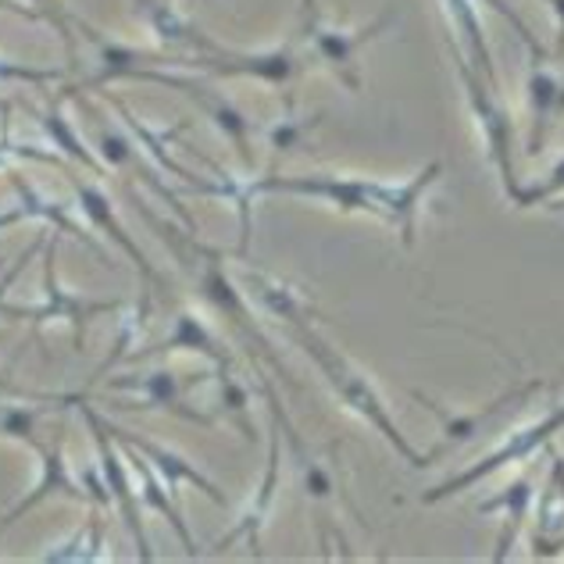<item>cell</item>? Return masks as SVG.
<instances>
[{
  "label": "cell",
  "instance_id": "26",
  "mask_svg": "<svg viewBox=\"0 0 564 564\" xmlns=\"http://www.w3.org/2000/svg\"><path fill=\"white\" fill-rule=\"evenodd\" d=\"M57 408V404H47ZM47 408H36V404H8L0 400V440H14V443H25L29 451H40V414Z\"/></svg>",
  "mask_w": 564,
  "mask_h": 564
},
{
  "label": "cell",
  "instance_id": "1",
  "mask_svg": "<svg viewBox=\"0 0 564 564\" xmlns=\"http://www.w3.org/2000/svg\"><path fill=\"white\" fill-rule=\"evenodd\" d=\"M443 161H429L422 172H414L404 183H382L368 180V175H333V172H311V175H279L269 172L261 180L247 183L250 197H264V193H282V197H301L329 204L344 215H368L390 226L400 243L408 250L419 243V218L429 189L440 183Z\"/></svg>",
  "mask_w": 564,
  "mask_h": 564
},
{
  "label": "cell",
  "instance_id": "14",
  "mask_svg": "<svg viewBox=\"0 0 564 564\" xmlns=\"http://www.w3.org/2000/svg\"><path fill=\"white\" fill-rule=\"evenodd\" d=\"M104 425H108V433L122 443V447H129L132 454H140V457H147L151 462V468H158V475L165 479V486L175 494V486L180 482H189V486H197L200 494L212 500V503H218V508H226V494L207 479V475L197 468V465H189L183 454H175V451H169L165 443H158V440H147V436H137L132 429H122V425H111L108 419H104Z\"/></svg>",
  "mask_w": 564,
  "mask_h": 564
},
{
  "label": "cell",
  "instance_id": "32",
  "mask_svg": "<svg viewBox=\"0 0 564 564\" xmlns=\"http://www.w3.org/2000/svg\"><path fill=\"white\" fill-rule=\"evenodd\" d=\"M29 8H36L40 11V19H47L57 33H62V40H65V47H68V54L76 57V36H72V14L65 11V4L62 0H29Z\"/></svg>",
  "mask_w": 564,
  "mask_h": 564
},
{
  "label": "cell",
  "instance_id": "16",
  "mask_svg": "<svg viewBox=\"0 0 564 564\" xmlns=\"http://www.w3.org/2000/svg\"><path fill=\"white\" fill-rule=\"evenodd\" d=\"M180 350H186V354H200L204 361H212L215 372H226V368H232L226 347H221L218 339H215V333L207 329V325H204L197 315H189V311H183V315H175L172 333H169L165 339H161V344L147 347V350H129V354H126V361H129V365H140V361H147V358H161V354H180Z\"/></svg>",
  "mask_w": 564,
  "mask_h": 564
},
{
  "label": "cell",
  "instance_id": "6",
  "mask_svg": "<svg viewBox=\"0 0 564 564\" xmlns=\"http://www.w3.org/2000/svg\"><path fill=\"white\" fill-rule=\"evenodd\" d=\"M540 390H543V382H540V379H529V382L511 386V390H503L497 400H489V404L471 408V411H451V408L436 404L433 397H425L422 390H411V397L419 400V404H422L425 411H433V414H436V422H440V436H443V443H440V451L425 454V457H429V465H433L443 451H454V447H462V443H471V440L486 436L497 422H503V419H508V414H514L518 408H525L529 400H532V393H540Z\"/></svg>",
  "mask_w": 564,
  "mask_h": 564
},
{
  "label": "cell",
  "instance_id": "29",
  "mask_svg": "<svg viewBox=\"0 0 564 564\" xmlns=\"http://www.w3.org/2000/svg\"><path fill=\"white\" fill-rule=\"evenodd\" d=\"M65 72L62 68H36L25 62H11V57H0V83H25V86H51L62 83Z\"/></svg>",
  "mask_w": 564,
  "mask_h": 564
},
{
  "label": "cell",
  "instance_id": "15",
  "mask_svg": "<svg viewBox=\"0 0 564 564\" xmlns=\"http://www.w3.org/2000/svg\"><path fill=\"white\" fill-rule=\"evenodd\" d=\"M279 471H282V429L279 422L272 419V433H269V462H264V479L258 486L254 494V503L247 508V514L240 518V522L232 525V532H226V536L218 540L215 551H229V546L236 540H243L250 546V554L261 557V529L269 525L272 518V508H275V497H279Z\"/></svg>",
  "mask_w": 564,
  "mask_h": 564
},
{
  "label": "cell",
  "instance_id": "3",
  "mask_svg": "<svg viewBox=\"0 0 564 564\" xmlns=\"http://www.w3.org/2000/svg\"><path fill=\"white\" fill-rule=\"evenodd\" d=\"M451 62L457 79H462V90L468 100V111L479 126L482 140H486V154H489V165L497 169L500 175V186H503V197L511 204H518V193H522V183H518V172H514V118L511 111L503 108L500 100V86H494L489 79H482V72H475L471 62L462 54L457 43H451Z\"/></svg>",
  "mask_w": 564,
  "mask_h": 564
},
{
  "label": "cell",
  "instance_id": "27",
  "mask_svg": "<svg viewBox=\"0 0 564 564\" xmlns=\"http://www.w3.org/2000/svg\"><path fill=\"white\" fill-rule=\"evenodd\" d=\"M104 518L100 511L90 514V522H86L76 536H72L68 543H62L57 551L51 554H43V561L47 564H65V561H100L104 557Z\"/></svg>",
  "mask_w": 564,
  "mask_h": 564
},
{
  "label": "cell",
  "instance_id": "19",
  "mask_svg": "<svg viewBox=\"0 0 564 564\" xmlns=\"http://www.w3.org/2000/svg\"><path fill=\"white\" fill-rule=\"evenodd\" d=\"M543 451L551 454V479H546V489L540 494L532 557H557L564 546V457L554 451V443H546Z\"/></svg>",
  "mask_w": 564,
  "mask_h": 564
},
{
  "label": "cell",
  "instance_id": "34",
  "mask_svg": "<svg viewBox=\"0 0 564 564\" xmlns=\"http://www.w3.org/2000/svg\"><path fill=\"white\" fill-rule=\"evenodd\" d=\"M100 158H104V165H111V169H126L132 158H137V151H132V143L126 137H118V132L111 129H100Z\"/></svg>",
  "mask_w": 564,
  "mask_h": 564
},
{
  "label": "cell",
  "instance_id": "5",
  "mask_svg": "<svg viewBox=\"0 0 564 564\" xmlns=\"http://www.w3.org/2000/svg\"><path fill=\"white\" fill-rule=\"evenodd\" d=\"M557 433H564V400H561V404H551V408H546L543 419H536V422H529V425H522V429H514V433H508V440H503L497 451H489V454L482 457V462H475V465L462 468L457 475H451V479H443L440 486L425 489V494H422V503H440V500H447V497H454V494H465V489L479 486V482L489 479L494 471L529 462V457H532V454H540V451L546 447V443H554Z\"/></svg>",
  "mask_w": 564,
  "mask_h": 564
},
{
  "label": "cell",
  "instance_id": "22",
  "mask_svg": "<svg viewBox=\"0 0 564 564\" xmlns=\"http://www.w3.org/2000/svg\"><path fill=\"white\" fill-rule=\"evenodd\" d=\"M11 186H14V193H19V200L29 207V218L33 221H47V226H54L57 232H68V236H76V240L86 247V250H94V254L100 258V264H111L108 261V254L97 247V240L90 232H86L76 218L68 215V204H57V200H51V197H43V193H36V186L25 180V175H19V172H11Z\"/></svg>",
  "mask_w": 564,
  "mask_h": 564
},
{
  "label": "cell",
  "instance_id": "37",
  "mask_svg": "<svg viewBox=\"0 0 564 564\" xmlns=\"http://www.w3.org/2000/svg\"><path fill=\"white\" fill-rule=\"evenodd\" d=\"M557 19V43H554V62H564V0H546Z\"/></svg>",
  "mask_w": 564,
  "mask_h": 564
},
{
  "label": "cell",
  "instance_id": "36",
  "mask_svg": "<svg viewBox=\"0 0 564 564\" xmlns=\"http://www.w3.org/2000/svg\"><path fill=\"white\" fill-rule=\"evenodd\" d=\"M307 132V122H296V118H282V122L272 129V147H275V154H290L296 143H301V137Z\"/></svg>",
  "mask_w": 564,
  "mask_h": 564
},
{
  "label": "cell",
  "instance_id": "40",
  "mask_svg": "<svg viewBox=\"0 0 564 564\" xmlns=\"http://www.w3.org/2000/svg\"><path fill=\"white\" fill-rule=\"evenodd\" d=\"M0 269H4V261H0Z\"/></svg>",
  "mask_w": 564,
  "mask_h": 564
},
{
  "label": "cell",
  "instance_id": "4",
  "mask_svg": "<svg viewBox=\"0 0 564 564\" xmlns=\"http://www.w3.org/2000/svg\"><path fill=\"white\" fill-rule=\"evenodd\" d=\"M400 22L397 8H382L368 25L361 29H339L322 19L318 0H301V36L307 43V51L333 72V76L347 86L350 94H361V51L368 43H376L386 29H393Z\"/></svg>",
  "mask_w": 564,
  "mask_h": 564
},
{
  "label": "cell",
  "instance_id": "39",
  "mask_svg": "<svg viewBox=\"0 0 564 564\" xmlns=\"http://www.w3.org/2000/svg\"><path fill=\"white\" fill-rule=\"evenodd\" d=\"M543 207H546V212H557V215H564V193H557V197H551V200H546Z\"/></svg>",
  "mask_w": 564,
  "mask_h": 564
},
{
  "label": "cell",
  "instance_id": "2",
  "mask_svg": "<svg viewBox=\"0 0 564 564\" xmlns=\"http://www.w3.org/2000/svg\"><path fill=\"white\" fill-rule=\"evenodd\" d=\"M279 322L290 329V336L296 339V347H301L307 358L318 365V372L325 376V382L333 386V393L344 400V404L358 414L361 422H368L386 443H390V447L400 454V462H408L411 468H429V457L414 451L408 443V436L400 433V425L393 422V414H390V408H386L382 393L376 390V382L368 379L361 368H354L347 354L339 347H333L329 339L318 333V325L311 322V315H307V304L293 307L290 315H282Z\"/></svg>",
  "mask_w": 564,
  "mask_h": 564
},
{
  "label": "cell",
  "instance_id": "20",
  "mask_svg": "<svg viewBox=\"0 0 564 564\" xmlns=\"http://www.w3.org/2000/svg\"><path fill=\"white\" fill-rule=\"evenodd\" d=\"M440 4H443V14H447L451 25H454L457 47H462V54L471 62V68L482 72V79L500 86L497 65H494V51H489L486 29H482V19H479V4H475V0H440Z\"/></svg>",
  "mask_w": 564,
  "mask_h": 564
},
{
  "label": "cell",
  "instance_id": "7",
  "mask_svg": "<svg viewBox=\"0 0 564 564\" xmlns=\"http://www.w3.org/2000/svg\"><path fill=\"white\" fill-rule=\"evenodd\" d=\"M43 304L40 307H25V318L36 325H47V322H68L72 325V344L76 350L86 347V329L90 322L100 315H115L122 311V301H86V296L68 293L62 282H57V240L43 243Z\"/></svg>",
  "mask_w": 564,
  "mask_h": 564
},
{
  "label": "cell",
  "instance_id": "8",
  "mask_svg": "<svg viewBox=\"0 0 564 564\" xmlns=\"http://www.w3.org/2000/svg\"><path fill=\"white\" fill-rule=\"evenodd\" d=\"M57 169H65V180H68V186H72V193H76V204H79V212L86 215V221L104 236V240H111L122 254L132 261V269L140 272V279H143V286L151 290V293H165L169 286H165V279L158 275V269L151 261H147V254L140 250V243L132 240V236L126 232V226L118 221V215H115V207H111V200H108V193L104 189H97L94 183H83L76 172H72L68 165H62L57 161Z\"/></svg>",
  "mask_w": 564,
  "mask_h": 564
},
{
  "label": "cell",
  "instance_id": "38",
  "mask_svg": "<svg viewBox=\"0 0 564 564\" xmlns=\"http://www.w3.org/2000/svg\"><path fill=\"white\" fill-rule=\"evenodd\" d=\"M0 11H11V14H22V19H40L36 8L19 4V0H0Z\"/></svg>",
  "mask_w": 564,
  "mask_h": 564
},
{
  "label": "cell",
  "instance_id": "12",
  "mask_svg": "<svg viewBox=\"0 0 564 564\" xmlns=\"http://www.w3.org/2000/svg\"><path fill=\"white\" fill-rule=\"evenodd\" d=\"M204 379H207V372L193 376V379H180V376L172 372V368H158V372H151V376H122V379H111L108 382V393H137V397H143V404H137L143 411H169V414H180V419H186V422L215 425L212 414H204V411L186 404L189 386H197Z\"/></svg>",
  "mask_w": 564,
  "mask_h": 564
},
{
  "label": "cell",
  "instance_id": "21",
  "mask_svg": "<svg viewBox=\"0 0 564 564\" xmlns=\"http://www.w3.org/2000/svg\"><path fill=\"white\" fill-rule=\"evenodd\" d=\"M529 503H532V479H525V475H522V479H514L511 486H503L494 500L479 503V514L503 511V518H500V532H497V546H494V554H489V561H494V564L508 561L511 546H514V540H518V532H522V525H525Z\"/></svg>",
  "mask_w": 564,
  "mask_h": 564
},
{
  "label": "cell",
  "instance_id": "35",
  "mask_svg": "<svg viewBox=\"0 0 564 564\" xmlns=\"http://www.w3.org/2000/svg\"><path fill=\"white\" fill-rule=\"evenodd\" d=\"M482 4H489V8H494V11L500 14V19H503V22H511V25H514V33H518V40H522L529 51H546L543 43H540L536 36H532V29H529V25L522 22V14H518V11H514V8L508 4V0H482Z\"/></svg>",
  "mask_w": 564,
  "mask_h": 564
},
{
  "label": "cell",
  "instance_id": "13",
  "mask_svg": "<svg viewBox=\"0 0 564 564\" xmlns=\"http://www.w3.org/2000/svg\"><path fill=\"white\" fill-rule=\"evenodd\" d=\"M561 90L564 79H557L546 68V51H529V79H525V100H529V140L525 154L536 158L546 151V137L557 126V118H564L561 108Z\"/></svg>",
  "mask_w": 564,
  "mask_h": 564
},
{
  "label": "cell",
  "instance_id": "18",
  "mask_svg": "<svg viewBox=\"0 0 564 564\" xmlns=\"http://www.w3.org/2000/svg\"><path fill=\"white\" fill-rule=\"evenodd\" d=\"M132 8L147 22V29L165 43V47L175 51H193V54H215L221 51V43H215L212 36H204L197 25H193L186 14H180L172 8V0H132Z\"/></svg>",
  "mask_w": 564,
  "mask_h": 564
},
{
  "label": "cell",
  "instance_id": "24",
  "mask_svg": "<svg viewBox=\"0 0 564 564\" xmlns=\"http://www.w3.org/2000/svg\"><path fill=\"white\" fill-rule=\"evenodd\" d=\"M40 126H43V132H47V140L62 151L65 158H72V161H79L83 169H90L94 175H100L104 172V165L100 161L90 154V147L83 143V137L76 129H72V122L65 118V111H62V100H51L47 108L40 111Z\"/></svg>",
  "mask_w": 564,
  "mask_h": 564
},
{
  "label": "cell",
  "instance_id": "33",
  "mask_svg": "<svg viewBox=\"0 0 564 564\" xmlns=\"http://www.w3.org/2000/svg\"><path fill=\"white\" fill-rule=\"evenodd\" d=\"M11 154H19V158H33L40 161V147H29V143H14L11 140V104L8 100H0V169H4V161Z\"/></svg>",
  "mask_w": 564,
  "mask_h": 564
},
{
  "label": "cell",
  "instance_id": "23",
  "mask_svg": "<svg viewBox=\"0 0 564 564\" xmlns=\"http://www.w3.org/2000/svg\"><path fill=\"white\" fill-rule=\"evenodd\" d=\"M132 468H137V475H140V482H143V500L151 503V508L165 518V522L172 525V532L175 536L183 540V551H186V557L193 561L200 551H197V540H193V532H189V525H186V518H183V511H180V503H175V494L165 486V479H158L154 475V468H151V462L147 457H132Z\"/></svg>",
  "mask_w": 564,
  "mask_h": 564
},
{
  "label": "cell",
  "instance_id": "30",
  "mask_svg": "<svg viewBox=\"0 0 564 564\" xmlns=\"http://www.w3.org/2000/svg\"><path fill=\"white\" fill-rule=\"evenodd\" d=\"M43 243H47V236H40L36 243H29L25 250H19L8 269H0V318H19V307H11L4 296H8V290L14 286V282H19V275L25 272V264L36 258V250H43Z\"/></svg>",
  "mask_w": 564,
  "mask_h": 564
},
{
  "label": "cell",
  "instance_id": "31",
  "mask_svg": "<svg viewBox=\"0 0 564 564\" xmlns=\"http://www.w3.org/2000/svg\"><path fill=\"white\" fill-rule=\"evenodd\" d=\"M557 193H564V158L557 161L551 172L543 175V180H536L532 186H522L514 207H540V204H546L551 197H557Z\"/></svg>",
  "mask_w": 564,
  "mask_h": 564
},
{
  "label": "cell",
  "instance_id": "25",
  "mask_svg": "<svg viewBox=\"0 0 564 564\" xmlns=\"http://www.w3.org/2000/svg\"><path fill=\"white\" fill-rule=\"evenodd\" d=\"M111 108H115L118 115H122V122L129 126V132H132V137L140 140V147H143V151H147V154H151V158L158 161L161 169H169V172L175 175V180H183V183H186L189 189L200 183V180H193V175H189V172H186L183 165H175V161H172V154H169V143H172V137H175V132H158V129H151V126H143L140 118L132 115V111H129L126 104L118 100V97H111Z\"/></svg>",
  "mask_w": 564,
  "mask_h": 564
},
{
  "label": "cell",
  "instance_id": "10",
  "mask_svg": "<svg viewBox=\"0 0 564 564\" xmlns=\"http://www.w3.org/2000/svg\"><path fill=\"white\" fill-rule=\"evenodd\" d=\"M183 68H204L215 76H247L261 79L269 86H286L301 76V57H296L293 43L272 51H215V54H183Z\"/></svg>",
  "mask_w": 564,
  "mask_h": 564
},
{
  "label": "cell",
  "instance_id": "9",
  "mask_svg": "<svg viewBox=\"0 0 564 564\" xmlns=\"http://www.w3.org/2000/svg\"><path fill=\"white\" fill-rule=\"evenodd\" d=\"M79 408H83V419L86 425H90V433H94V443H97V468L104 475V486H108V494L115 497L118 503V511H122V522L129 529V536L132 543H137V554L140 561H154V551H151V543H147V529H143V514L137 508V497H132V489H129V479H126V468H122V454L115 451V436L108 433V425H104V414H97L90 408V397L79 400Z\"/></svg>",
  "mask_w": 564,
  "mask_h": 564
},
{
  "label": "cell",
  "instance_id": "11",
  "mask_svg": "<svg viewBox=\"0 0 564 564\" xmlns=\"http://www.w3.org/2000/svg\"><path fill=\"white\" fill-rule=\"evenodd\" d=\"M129 79L158 83V86H169V90H180L183 97H189L221 132H226V137L232 140V147H236V154H240L250 165V118H243L240 108H232V104L221 94H215L207 83L193 79V76H172V72H158V68H137Z\"/></svg>",
  "mask_w": 564,
  "mask_h": 564
},
{
  "label": "cell",
  "instance_id": "28",
  "mask_svg": "<svg viewBox=\"0 0 564 564\" xmlns=\"http://www.w3.org/2000/svg\"><path fill=\"white\" fill-rule=\"evenodd\" d=\"M215 379H218V386H221V404H226V414H229V419H232L236 425H240V433H243L247 440H254L258 433H254V425H250V419H247L250 397H247V390H243V382L236 379L232 368H226V372H215Z\"/></svg>",
  "mask_w": 564,
  "mask_h": 564
},
{
  "label": "cell",
  "instance_id": "17",
  "mask_svg": "<svg viewBox=\"0 0 564 564\" xmlns=\"http://www.w3.org/2000/svg\"><path fill=\"white\" fill-rule=\"evenodd\" d=\"M40 479H36V486H33V494H25L19 503H14V508L0 518V536H4V532L14 525V522H22V514H29L33 508H40L43 500L47 497H54V494H65L68 500H90L86 497V489H79L76 486V479H72L68 475V462H65V443L57 440L54 447H43L40 443Z\"/></svg>",
  "mask_w": 564,
  "mask_h": 564
}]
</instances>
